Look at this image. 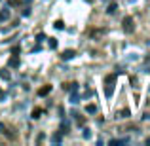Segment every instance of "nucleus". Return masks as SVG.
I'll return each mask as SVG.
<instances>
[{
  "mask_svg": "<svg viewBox=\"0 0 150 146\" xmlns=\"http://www.w3.org/2000/svg\"><path fill=\"white\" fill-rule=\"evenodd\" d=\"M122 25H124V30L125 32H133L135 30V21H133V17H124V21H122Z\"/></svg>",
  "mask_w": 150,
  "mask_h": 146,
  "instance_id": "obj_1",
  "label": "nucleus"
},
{
  "mask_svg": "<svg viewBox=\"0 0 150 146\" xmlns=\"http://www.w3.org/2000/svg\"><path fill=\"white\" fill-rule=\"evenodd\" d=\"M74 55H76V51H74V49H67V51H63L61 57L65 59V61H69V59H72V57H74Z\"/></svg>",
  "mask_w": 150,
  "mask_h": 146,
  "instance_id": "obj_2",
  "label": "nucleus"
},
{
  "mask_svg": "<svg viewBox=\"0 0 150 146\" xmlns=\"http://www.w3.org/2000/svg\"><path fill=\"white\" fill-rule=\"evenodd\" d=\"M50 91H51V85H44V87H40V89H38V95H40V97H44V95H48Z\"/></svg>",
  "mask_w": 150,
  "mask_h": 146,
  "instance_id": "obj_3",
  "label": "nucleus"
},
{
  "mask_svg": "<svg viewBox=\"0 0 150 146\" xmlns=\"http://www.w3.org/2000/svg\"><path fill=\"white\" fill-rule=\"evenodd\" d=\"M42 114H44V110H42V108H40V106H36V108H34V110H33V114H30V116H33V118H40V116H42Z\"/></svg>",
  "mask_w": 150,
  "mask_h": 146,
  "instance_id": "obj_4",
  "label": "nucleus"
},
{
  "mask_svg": "<svg viewBox=\"0 0 150 146\" xmlns=\"http://www.w3.org/2000/svg\"><path fill=\"white\" fill-rule=\"evenodd\" d=\"M0 76H2L4 80H10V72H8L6 68H2V70H0Z\"/></svg>",
  "mask_w": 150,
  "mask_h": 146,
  "instance_id": "obj_5",
  "label": "nucleus"
},
{
  "mask_svg": "<svg viewBox=\"0 0 150 146\" xmlns=\"http://www.w3.org/2000/svg\"><path fill=\"white\" fill-rule=\"evenodd\" d=\"M10 65L11 66H17L19 65V61H17V57H15V55H13V59H10Z\"/></svg>",
  "mask_w": 150,
  "mask_h": 146,
  "instance_id": "obj_6",
  "label": "nucleus"
},
{
  "mask_svg": "<svg viewBox=\"0 0 150 146\" xmlns=\"http://www.w3.org/2000/svg\"><path fill=\"white\" fill-rule=\"evenodd\" d=\"M95 110H97V106H95V104H88V112H89V114H93Z\"/></svg>",
  "mask_w": 150,
  "mask_h": 146,
  "instance_id": "obj_7",
  "label": "nucleus"
},
{
  "mask_svg": "<svg viewBox=\"0 0 150 146\" xmlns=\"http://www.w3.org/2000/svg\"><path fill=\"white\" fill-rule=\"evenodd\" d=\"M8 4H10V6H19L21 0H8Z\"/></svg>",
  "mask_w": 150,
  "mask_h": 146,
  "instance_id": "obj_8",
  "label": "nucleus"
},
{
  "mask_svg": "<svg viewBox=\"0 0 150 146\" xmlns=\"http://www.w3.org/2000/svg\"><path fill=\"white\" fill-rule=\"evenodd\" d=\"M106 11H108V13H114V11H116V4H110V6H108V10H106Z\"/></svg>",
  "mask_w": 150,
  "mask_h": 146,
  "instance_id": "obj_9",
  "label": "nucleus"
},
{
  "mask_svg": "<svg viewBox=\"0 0 150 146\" xmlns=\"http://www.w3.org/2000/svg\"><path fill=\"white\" fill-rule=\"evenodd\" d=\"M53 27H55V29H63L65 25H63V21H55V23H53Z\"/></svg>",
  "mask_w": 150,
  "mask_h": 146,
  "instance_id": "obj_10",
  "label": "nucleus"
},
{
  "mask_svg": "<svg viewBox=\"0 0 150 146\" xmlns=\"http://www.w3.org/2000/svg\"><path fill=\"white\" fill-rule=\"evenodd\" d=\"M57 46V42H55V38H50V48H55Z\"/></svg>",
  "mask_w": 150,
  "mask_h": 146,
  "instance_id": "obj_11",
  "label": "nucleus"
},
{
  "mask_svg": "<svg viewBox=\"0 0 150 146\" xmlns=\"http://www.w3.org/2000/svg\"><path fill=\"white\" fill-rule=\"evenodd\" d=\"M44 38H46V34L42 32V34H38V36H36V40H38V42H42V40H44Z\"/></svg>",
  "mask_w": 150,
  "mask_h": 146,
  "instance_id": "obj_12",
  "label": "nucleus"
},
{
  "mask_svg": "<svg viewBox=\"0 0 150 146\" xmlns=\"http://www.w3.org/2000/svg\"><path fill=\"white\" fill-rule=\"evenodd\" d=\"M4 129H6V127H4V123H0V133H4Z\"/></svg>",
  "mask_w": 150,
  "mask_h": 146,
  "instance_id": "obj_13",
  "label": "nucleus"
},
{
  "mask_svg": "<svg viewBox=\"0 0 150 146\" xmlns=\"http://www.w3.org/2000/svg\"><path fill=\"white\" fill-rule=\"evenodd\" d=\"M0 99H4V91H2V89H0Z\"/></svg>",
  "mask_w": 150,
  "mask_h": 146,
  "instance_id": "obj_14",
  "label": "nucleus"
},
{
  "mask_svg": "<svg viewBox=\"0 0 150 146\" xmlns=\"http://www.w3.org/2000/svg\"><path fill=\"white\" fill-rule=\"evenodd\" d=\"M89 2H91V0H89Z\"/></svg>",
  "mask_w": 150,
  "mask_h": 146,
  "instance_id": "obj_15",
  "label": "nucleus"
}]
</instances>
